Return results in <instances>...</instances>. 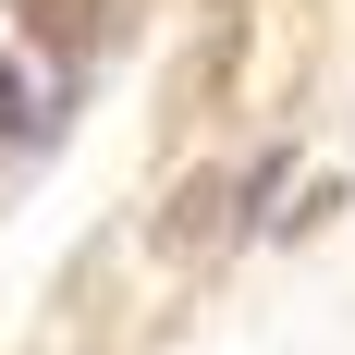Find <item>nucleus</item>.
<instances>
[{
  "label": "nucleus",
  "instance_id": "nucleus-1",
  "mask_svg": "<svg viewBox=\"0 0 355 355\" xmlns=\"http://www.w3.org/2000/svg\"><path fill=\"white\" fill-rule=\"evenodd\" d=\"M86 12H98V0H37V25H49V37H86Z\"/></svg>",
  "mask_w": 355,
  "mask_h": 355
}]
</instances>
